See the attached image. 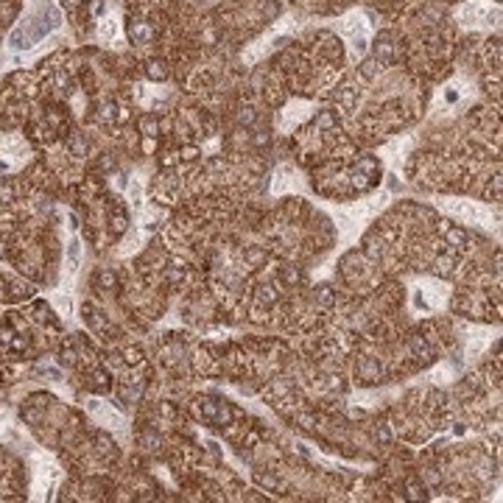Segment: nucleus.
Segmentation results:
<instances>
[{"instance_id": "nucleus-1", "label": "nucleus", "mask_w": 503, "mask_h": 503, "mask_svg": "<svg viewBox=\"0 0 503 503\" xmlns=\"http://www.w3.org/2000/svg\"><path fill=\"white\" fill-rule=\"evenodd\" d=\"M255 229L274 258L300 266L325 255L336 240L330 218L311 207L305 199H280L274 207L261 212Z\"/></svg>"}, {"instance_id": "nucleus-2", "label": "nucleus", "mask_w": 503, "mask_h": 503, "mask_svg": "<svg viewBox=\"0 0 503 503\" xmlns=\"http://www.w3.org/2000/svg\"><path fill=\"white\" fill-rule=\"evenodd\" d=\"M456 294L450 308L458 316L475 319V322H500V252L492 255H481V252H470V258L461 263V269L453 277Z\"/></svg>"}, {"instance_id": "nucleus-3", "label": "nucleus", "mask_w": 503, "mask_h": 503, "mask_svg": "<svg viewBox=\"0 0 503 503\" xmlns=\"http://www.w3.org/2000/svg\"><path fill=\"white\" fill-rule=\"evenodd\" d=\"M450 414L447 392L436 386H419L405 392V397H400L386 411V419L394 439H403L405 444H425L433 433L447 428Z\"/></svg>"}, {"instance_id": "nucleus-4", "label": "nucleus", "mask_w": 503, "mask_h": 503, "mask_svg": "<svg viewBox=\"0 0 503 503\" xmlns=\"http://www.w3.org/2000/svg\"><path fill=\"white\" fill-rule=\"evenodd\" d=\"M450 411L461 422H467L472 431H483L497 425L500 419V355L495 353V361H483L472 375H467L453 394H447Z\"/></svg>"}, {"instance_id": "nucleus-5", "label": "nucleus", "mask_w": 503, "mask_h": 503, "mask_svg": "<svg viewBox=\"0 0 503 503\" xmlns=\"http://www.w3.org/2000/svg\"><path fill=\"white\" fill-rule=\"evenodd\" d=\"M308 176H311L314 193H319L325 199H333V201H353L358 196L372 193L380 185L383 165H380V160L375 154L358 151L353 160L322 168V171H314Z\"/></svg>"}, {"instance_id": "nucleus-6", "label": "nucleus", "mask_w": 503, "mask_h": 503, "mask_svg": "<svg viewBox=\"0 0 503 503\" xmlns=\"http://www.w3.org/2000/svg\"><path fill=\"white\" fill-rule=\"evenodd\" d=\"M26 497V470L17 456L0 450V500Z\"/></svg>"}]
</instances>
